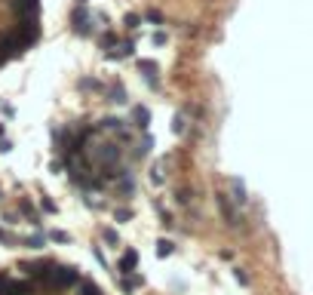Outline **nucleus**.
Masks as SVG:
<instances>
[{
  "instance_id": "f257e3e1",
  "label": "nucleus",
  "mask_w": 313,
  "mask_h": 295,
  "mask_svg": "<svg viewBox=\"0 0 313 295\" xmlns=\"http://www.w3.org/2000/svg\"><path fill=\"white\" fill-rule=\"evenodd\" d=\"M46 280L52 283V289H68L80 280V274H77V268H52L46 274Z\"/></svg>"
},
{
  "instance_id": "f03ea898",
  "label": "nucleus",
  "mask_w": 313,
  "mask_h": 295,
  "mask_svg": "<svg viewBox=\"0 0 313 295\" xmlns=\"http://www.w3.org/2000/svg\"><path fill=\"white\" fill-rule=\"evenodd\" d=\"M120 157H123V148H120L117 142H105V145L95 148V160H98L101 166H117Z\"/></svg>"
},
{
  "instance_id": "7ed1b4c3",
  "label": "nucleus",
  "mask_w": 313,
  "mask_h": 295,
  "mask_svg": "<svg viewBox=\"0 0 313 295\" xmlns=\"http://www.w3.org/2000/svg\"><path fill=\"white\" fill-rule=\"evenodd\" d=\"M71 22H74V31L77 34H89V25H92V15L86 12V6L80 3L77 9H74V15H71Z\"/></svg>"
},
{
  "instance_id": "20e7f679",
  "label": "nucleus",
  "mask_w": 313,
  "mask_h": 295,
  "mask_svg": "<svg viewBox=\"0 0 313 295\" xmlns=\"http://www.w3.org/2000/svg\"><path fill=\"white\" fill-rule=\"evenodd\" d=\"M12 9H15L18 15L37 18V12H40V0H12Z\"/></svg>"
},
{
  "instance_id": "39448f33",
  "label": "nucleus",
  "mask_w": 313,
  "mask_h": 295,
  "mask_svg": "<svg viewBox=\"0 0 313 295\" xmlns=\"http://www.w3.org/2000/svg\"><path fill=\"white\" fill-rule=\"evenodd\" d=\"M135 265H138V252H135V249H126L123 259H120V268H117V271H120V274H132Z\"/></svg>"
},
{
  "instance_id": "423d86ee",
  "label": "nucleus",
  "mask_w": 313,
  "mask_h": 295,
  "mask_svg": "<svg viewBox=\"0 0 313 295\" xmlns=\"http://www.w3.org/2000/svg\"><path fill=\"white\" fill-rule=\"evenodd\" d=\"M138 68L144 71L148 83H151V86H157V71H160V65H157V62H151V58H141V62H138Z\"/></svg>"
},
{
  "instance_id": "0eeeda50",
  "label": "nucleus",
  "mask_w": 313,
  "mask_h": 295,
  "mask_svg": "<svg viewBox=\"0 0 313 295\" xmlns=\"http://www.w3.org/2000/svg\"><path fill=\"white\" fill-rule=\"evenodd\" d=\"M132 117H135V126H141V129H148V126H151V111H148L144 105H138V108L132 111Z\"/></svg>"
},
{
  "instance_id": "6e6552de",
  "label": "nucleus",
  "mask_w": 313,
  "mask_h": 295,
  "mask_svg": "<svg viewBox=\"0 0 313 295\" xmlns=\"http://www.w3.org/2000/svg\"><path fill=\"white\" fill-rule=\"evenodd\" d=\"M218 206H221V212H224L227 225H237V222H240V219H237V212L231 209V203H227V197H224V194H218Z\"/></svg>"
},
{
  "instance_id": "1a4fd4ad",
  "label": "nucleus",
  "mask_w": 313,
  "mask_h": 295,
  "mask_svg": "<svg viewBox=\"0 0 313 295\" xmlns=\"http://www.w3.org/2000/svg\"><path fill=\"white\" fill-rule=\"evenodd\" d=\"M231 191H234V200H237V203H246V185H243L240 179L231 182Z\"/></svg>"
},
{
  "instance_id": "9d476101",
  "label": "nucleus",
  "mask_w": 313,
  "mask_h": 295,
  "mask_svg": "<svg viewBox=\"0 0 313 295\" xmlns=\"http://www.w3.org/2000/svg\"><path fill=\"white\" fill-rule=\"evenodd\" d=\"M108 102H114V105H123V102H129V99H126V89H123V86H114V89L108 92Z\"/></svg>"
},
{
  "instance_id": "9b49d317",
  "label": "nucleus",
  "mask_w": 313,
  "mask_h": 295,
  "mask_svg": "<svg viewBox=\"0 0 313 295\" xmlns=\"http://www.w3.org/2000/svg\"><path fill=\"white\" fill-rule=\"evenodd\" d=\"M101 129L120 132V129H126V126H123V120H120V117H105V120H101Z\"/></svg>"
},
{
  "instance_id": "f8f14e48",
  "label": "nucleus",
  "mask_w": 313,
  "mask_h": 295,
  "mask_svg": "<svg viewBox=\"0 0 313 295\" xmlns=\"http://www.w3.org/2000/svg\"><path fill=\"white\" fill-rule=\"evenodd\" d=\"M123 25H126L129 31H135V28L141 25V15H138V12H126V15H123Z\"/></svg>"
},
{
  "instance_id": "ddd939ff",
  "label": "nucleus",
  "mask_w": 313,
  "mask_h": 295,
  "mask_svg": "<svg viewBox=\"0 0 313 295\" xmlns=\"http://www.w3.org/2000/svg\"><path fill=\"white\" fill-rule=\"evenodd\" d=\"M172 252H175V246H172L169 240H157V255H160V259H166V255H172Z\"/></svg>"
},
{
  "instance_id": "4468645a",
  "label": "nucleus",
  "mask_w": 313,
  "mask_h": 295,
  "mask_svg": "<svg viewBox=\"0 0 313 295\" xmlns=\"http://www.w3.org/2000/svg\"><path fill=\"white\" fill-rule=\"evenodd\" d=\"M25 243H28L31 249H40V246H46V237H43V234H34V237H28Z\"/></svg>"
},
{
  "instance_id": "2eb2a0df",
  "label": "nucleus",
  "mask_w": 313,
  "mask_h": 295,
  "mask_svg": "<svg viewBox=\"0 0 313 295\" xmlns=\"http://www.w3.org/2000/svg\"><path fill=\"white\" fill-rule=\"evenodd\" d=\"M101 237H105V243H111V246H117V243H120L117 231H111V228H105V231H101Z\"/></svg>"
},
{
  "instance_id": "dca6fc26",
  "label": "nucleus",
  "mask_w": 313,
  "mask_h": 295,
  "mask_svg": "<svg viewBox=\"0 0 313 295\" xmlns=\"http://www.w3.org/2000/svg\"><path fill=\"white\" fill-rule=\"evenodd\" d=\"M80 295H101V289H98L95 283H83V286H80Z\"/></svg>"
},
{
  "instance_id": "f3484780",
  "label": "nucleus",
  "mask_w": 313,
  "mask_h": 295,
  "mask_svg": "<svg viewBox=\"0 0 313 295\" xmlns=\"http://www.w3.org/2000/svg\"><path fill=\"white\" fill-rule=\"evenodd\" d=\"M151 179H154V185H160V182H163V160H160V163L154 166V172H151Z\"/></svg>"
},
{
  "instance_id": "a211bd4d",
  "label": "nucleus",
  "mask_w": 313,
  "mask_h": 295,
  "mask_svg": "<svg viewBox=\"0 0 313 295\" xmlns=\"http://www.w3.org/2000/svg\"><path fill=\"white\" fill-rule=\"evenodd\" d=\"M49 240H55V243H68L71 237H68L65 231H49Z\"/></svg>"
},
{
  "instance_id": "6ab92c4d",
  "label": "nucleus",
  "mask_w": 313,
  "mask_h": 295,
  "mask_svg": "<svg viewBox=\"0 0 313 295\" xmlns=\"http://www.w3.org/2000/svg\"><path fill=\"white\" fill-rule=\"evenodd\" d=\"M151 145H154V142H151V139H144V142L138 145V151H135V157H144V154L151 151Z\"/></svg>"
},
{
  "instance_id": "aec40b11",
  "label": "nucleus",
  "mask_w": 313,
  "mask_h": 295,
  "mask_svg": "<svg viewBox=\"0 0 313 295\" xmlns=\"http://www.w3.org/2000/svg\"><path fill=\"white\" fill-rule=\"evenodd\" d=\"M144 18H148V22H154V25H160V22H163V15H160V12H157V9H151V12H148V15H144Z\"/></svg>"
},
{
  "instance_id": "412c9836",
  "label": "nucleus",
  "mask_w": 313,
  "mask_h": 295,
  "mask_svg": "<svg viewBox=\"0 0 313 295\" xmlns=\"http://www.w3.org/2000/svg\"><path fill=\"white\" fill-rule=\"evenodd\" d=\"M172 129H175V132H184V117H181V114L175 117V123H172Z\"/></svg>"
},
{
  "instance_id": "4be33fe9",
  "label": "nucleus",
  "mask_w": 313,
  "mask_h": 295,
  "mask_svg": "<svg viewBox=\"0 0 313 295\" xmlns=\"http://www.w3.org/2000/svg\"><path fill=\"white\" fill-rule=\"evenodd\" d=\"M40 206H43V209H46V212H55V203H52V200H49V197H43V200H40Z\"/></svg>"
},
{
  "instance_id": "5701e85b",
  "label": "nucleus",
  "mask_w": 313,
  "mask_h": 295,
  "mask_svg": "<svg viewBox=\"0 0 313 295\" xmlns=\"http://www.w3.org/2000/svg\"><path fill=\"white\" fill-rule=\"evenodd\" d=\"M80 89H98V83L95 80H80Z\"/></svg>"
},
{
  "instance_id": "b1692460",
  "label": "nucleus",
  "mask_w": 313,
  "mask_h": 295,
  "mask_svg": "<svg viewBox=\"0 0 313 295\" xmlns=\"http://www.w3.org/2000/svg\"><path fill=\"white\" fill-rule=\"evenodd\" d=\"M129 219H132V212H129V209H120V212H117V222H129Z\"/></svg>"
},
{
  "instance_id": "393cba45",
  "label": "nucleus",
  "mask_w": 313,
  "mask_h": 295,
  "mask_svg": "<svg viewBox=\"0 0 313 295\" xmlns=\"http://www.w3.org/2000/svg\"><path fill=\"white\" fill-rule=\"evenodd\" d=\"M234 277H237V283H243V286H246V283H249V277H246V274H243V271H240V268H237V271H234Z\"/></svg>"
},
{
  "instance_id": "a878e982",
  "label": "nucleus",
  "mask_w": 313,
  "mask_h": 295,
  "mask_svg": "<svg viewBox=\"0 0 313 295\" xmlns=\"http://www.w3.org/2000/svg\"><path fill=\"white\" fill-rule=\"evenodd\" d=\"M154 43H157V46H163V43H166V34H163V31H157V34H154Z\"/></svg>"
},
{
  "instance_id": "bb28decb",
  "label": "nucleus",
  "mask_w": 313,
  "mask_h": 295,
  "mask_svg": "<svg viewBox=\"0 0 313 295\" xmlns=\"http://www.w3.org/2000/svg\"><path fill=\"white\" fill-rule=\"evenodd\" d=\"M101 46H105V49L114 46V34H105V37H101Z\"/></svg>"
},
{
  "instance_id": "cd10ccee",
  "label": "nucleus",
  "mask_w": 313,
  "mask_h": 295,
  "mask_svg": "<svg viewBox=\"0 0 313 295\" xmlns=\"http://www.w3.org/2000/svg\"><path fill=\"white\" fill-rule=\"evenodd\" d=\"M3 280H6V277H3V274H0V286H3Z\"/></svg>"
},
{
  "instance_id": "c85d7f7f",
  "label": "nucleus",
  "mask_w": 313,
  "mask_h": 295,
  "mask_svg": "<svg viewBox=\"0 0 313 295\" xmlns=\"http://www.w3.org/2000/svg\"><path fill=\"white\" fill-rule=\"evenodd\" d=\"M80 3H86V0H80Z\"/></svg>"
}]
</instances>
